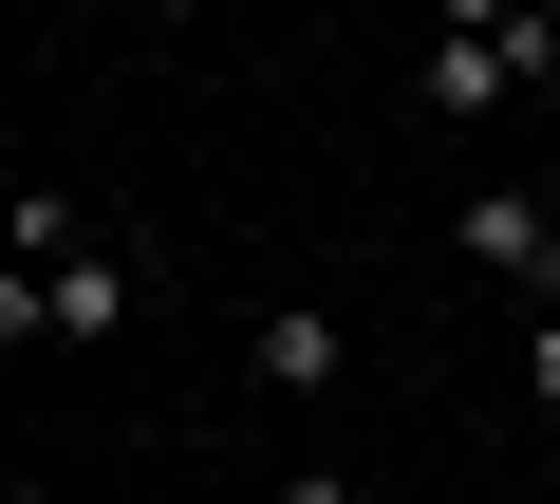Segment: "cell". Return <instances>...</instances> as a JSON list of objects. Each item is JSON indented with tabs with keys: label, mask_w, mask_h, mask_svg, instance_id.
I'll return each mask as SVG.
<instances>
[{
	"label": "cell",
	"mask_w": 560,
	"mask_h": 504,
	"mask_svg": "<svg viewBox=\"0 0 560 504\" xmlns=\"http://www.w3.org/2000/svg\"><path fill=\"white\" fill-rule=\"evenodd\" d=\"M337 355H355V318H337V300H261V318H243V374H261L280 411H318V392H337Z\"/></svg>",
	"instance_id": "7a4b0ae2"
},
{
	"label": "cell",
	"mask_w": 560,
	"mask_h": 504,
	"mask_svg": "<svg viewBox=\"0 0 560 504\" xmlns=\"http://www.w3.org/2000/svg\"><path fill=\"white\" fill-rule=\"evenodd\" d=\"M523 20V0H430V38H504Z\"/></svg>",
	"instance_id": "52a82bcc"
},
{
	"label": "cell",
	"mask_w": 560,
	"mask_h": 504,
	"mask_svg": "<svg viewBox=\"0 0 560 504\" xmlns=\"http://www.w3.org/2000/svg\"><path fill=\"white\" fill-rule=\"evenodd\" d=\"M523 392H541V411H560V318H523Z\"/></svg>",
	"instance_id": "ba28073f"
},
{
	"label": "cell",
	"mask_w": 560,
	"mask_h": 504,
	"mask_svg": "<svg viewBox=\"0 0 560 504\" xmlns=\"http://www.w3.org/2000/svg\"><path fill=\"white\" fill-rule=\"evenodd\" d=\"M75 243H94V224H75L57 187H20V206H0V262H75Z\"/></svg>",
	"instance_id": "5b68a950"
},
{
	"label": "cell",
	"mask_w": 560,
	"mask_h": 504,
	"mask_svg": "<svg viewBox=\"0 0 560 504\" xmlns=\"http://www.w3.org/2000/svg\"><path fill=\"white\" fill-rule=\"evenodd\" d=\"M261 504H355V485H337V467H300V485H261Z\"/></svg>",
	"instance_id": "9c48e42d"
},
{
	"label": "cell",
	"mask_w": 560,
	"mask_h": 504,
	"mask_svg": "<svg viewBox=\"0 0 560 504\" xmlns=\"http://www.w3.org/2000/svg\"><path fill=\"white\" fill-rule=\"evenodd\" d=\"M94 20H131V0H94Z\"/></svg>",
	"instance_id": "30bf717a"
},
{
	"label": "cell",
	"mask_w": 560,
	"mask_h": 504,
	"mask_svg": "<svg viewBox=\"0 0 560 504\" xmlns=\"http://www.w3.org/2000/svg\"><path fill=\"white\" fill-rule=\"evenodd\" d=\"M20 337H57V262H0V355Z\"/></svg>",
	"instance_id": "8992f818"
},
{
	"label": "cell",
	"mask_w": 560,
	"mask_h": 504,
	"mask_svg": "<svg viewBox=\"0 0 560 504\" xmlns=\"http://www.w3.org/2000/svg\"><path fill=\"white\" fill-rule=\"evenodd\" d=\"M57 337H131V262H113V243L57 262Z\"/></svg>",
	"instance_id": "277c9868"
},
{
	"label": "cell",
	"mask_w": 560,
	"mask_h": 504,
	"mask_svg": "<svg viewBox=\"0 0 560 504\" xmlns=\"http://www.w3.org/2000/svg\"><path fill=\"white\" fill-rule=\"evenodd\" d=\"M541 75H560V20H541V0H523L504 38H430V75H411V94H430V113L467 131V113H523Z\"/></svg>",
	"instance_id": "6da1fadb"
},
{
	"label": "cell",
	"mask_w": 560,
	"mask_h": 504,
	"mask_svg": "<svg viewBox=\"0 0 560 504\" xmlns=\"http://www.w3.org/2000/svg\"><path fill=\"white\" fill-rule=\"evenodd\" d=\"M448 243H467L486 281H523V300H560V206H541V187H467V206H448Z\"/></svg>",
	"instance_id": "3957f363"
}]
</instances>
